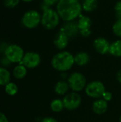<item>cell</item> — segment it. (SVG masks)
Listing matches in <instances>:
<instances>
[{
  "instance_id": "8992f818",
  "label": "cell",
  "mask_w": 121,
  "mask_h": 122,
  "mask_svg": "<svg viewBox=\"0 0 121 122\" xmlns=\"http://www.w3.org/2000/svg\"><path fill=\"white\" fill-rule=\"evenodd\" d=\"M4 54V56L11 62V64H19L22 61L25 53L22 47H21L19 45L12 44H9Z\"/></svg>"
},
{
  "instance_id": "f546056e",
  "label": "cell",
  "mask_w": 121,
  "mask_h": 122,
  "mask_svg": "<svg viewBox=\"0 0 121 122\" xmlns=\"http://www.w3.org/2000/svg\"><path fill=\"white\" fill-rule=\"evenodd\" d=\"M8 46H9V44H7L6 43H1V44H0V52L4 53V51L6 49V48H7Z\"/></svg>"
},
{
  "instance_id": "836d02e7",
  "label": "cell",
  "mask_w": 121,
  "mask_h": 122,
  "mask_svg": "<svg viewBox=\"0 0 121 122\" xmlns=\"http://www.w3.org/2000/svg\"><path fill=\"white\" fill-rule=\"evenodd\" d=\"M21 1H24V2H26V3H28V2H31V1H32L33 0H21Z\"/></svg>"
},
{
  "instance_id": "44dd1931",
  "label": "cell",
  "mask_w": 121,
  "mask_h": 122,
  "mask_svg": "<svg viewBox=\"0 0 121 122\" xmlns=\"http://www.w3.org/2000/svg\"><path fill=\"white\" fill-rule=\"evenodd\" d=\"M50 109L53 112L59 113L63 111L64 108L63 100L61 99H54L51 102L50 104Z\"/></svg>"
},
{
  "instance_id": "d4e9b609",
  "label": "cell",
  "mask_w": 121,
  "mask_h": 122,
  "mask_svg": "<svg viewBox=\"0 0 121 122\" xmlns=\"http://www.w3.org/2000/svg\"><path fill=\"white\" fill-rule=\"evenodd\" d=\"M114 10L116 13V16L118 18H121V0L117 1L114 6Z\"/></svg>"
},
{
  "instance_id": "e0dca14e",
  "label": "cell",
  "mask_w": 121,
  "mask_h": 122,
  "mask_svg": "<svg viewBox=\"0 0 121 122\" xmlns=\"http://www.w3.org/2000/svg\"><path fill=\"white\" fill-rule=\"evenodd\" d=\"M83 11L90 13L94 11L98 6V0H83L81 3Z\"/></svg>"
},
{
  "instance_id": "ba28073f",
  "label": "cell",
  "mask_w": 121,
  "mask_h": 122,
  "mask_svg": "<svg viewBox=\"0 0 121 122\" xmlns=\"http://www.w3.org/2000/svg\"><path fill=\"white\" fill-rule=\"evenodd\" d=\"M63 102L64 108L68 111H73L78 109L82 102L81 95L78 92H70L63 96Z\"/></svg>"
},
{
  "instance_id": "e575fe53",
  "label": "cell",
  "mask_w": 121,
  "mask_h": 122,
  "mask_svg": "<svg viewBox=\"0 0 121 122\" xmlns=\"http://www.w3.org/2000/svg\"><path fill=\"white\" fill-rule=\"evenodd\" d=\"M119 122H121V116L120 117V118H119Z\"/></svg>"
},
{
  "instance_id": "484cf974",
  "label": "cell",
  "mask_w": 121,
  "mask_h": 122,
  "mask_svg": "<svg viewBox=\"0 0 121 122\" xmlns=\"http://www.w3.org/2000/svg\"><path fill=\"white\" fill-rule=\"evenodd\" d=\"M61 0H42V4L48 7H51L53 5H56Z\"/></svg>"
},
{
  "instance_id": "7c38bea8",
  "label": "cell",
  "mask_w": 121,
  "mask_h": 122,
  "mask_svg": "<svg viewBox=\"0 0 121 122\" xmlns=\"http://www.w3.org/2000/svg\"><path fill=\"white\" fill-rule=\"evenodd\" d=\"M95 50L100 54L105 55L109 54L111 43L103 37H98L93 41Z\"/></svg>"
},
{
  "instance_id": "4316f807",
  "label": "cell",
  "mask_w": 121,
  "mask_h": 122,
  "mask_svg": "<svg viewBox=\"0 0 121 122\" xmlns=\"http://www.w3.org/2000/svg\"><path fill=\"white\" fill-rule=\"evenodd\" d=\"M11 64V62L6 57L4 56L3 58H1V66L6 68L7 66H10Z\"/></svg>"
},
{
  "instance_id": "603a6c76",
  "label": "cell",
  "mask_w": 121,
  "mask_h": 122,
  "mask_svg": "<svg viewBox=\"0 0 121 122\" xmlns=\"http://www.w3.org/2000/svg\"><path fill=\"white\" fill-rule=\"evenodd\" d=\"M112 30L113 34L121 39V18H118L113 25Z\"/></svg>"
},
{
  "instance_id": "9c48e42d",
  "label": "cell",
  "mask_w": 121,
  "mask_h": 122,
  "mask_svg": "<svg viewBox=\"0 0 121 122\" xmlns=\"http://www.w3.org/2000/svg\"><path fill=\"white\" fill-rule=\"evenodd\" d=\"M77 24L79 29V34L83 37H89L91 35L92 31L91 27L92 25V20L90 17L81 14L78 18Z\"/></svg>"
},
{
  "instance_id": "4fadbf2b",
  "label": "cell",
  "mask_w": 121,
  "mask_h": 122,
  "mask_svg": "<svg viewBox=\"0 0 121 122\" xmlns=\"http://www.w3.org/2000/svg\"><path fill=\"white\" fill-rule=\"evenodd\" d=\"M69 39H70L67 36L66 34L59 30L54 37L53 44L58 49L63 50L68 46Z\"/></svg>"
},
{
  "instance_id": "9a60e30c",
  "label": "cell",
  "mask_w": 121,
  "mask_h": 122,
  "mask_svg": "<svg viewBox=\"0 0 121 122\" xmlns=\"http://www.w3.org/2000/svg\"><path fill=\"white\" fill-rule=\"evenodd\" d=\"M90 61V56L85 51H81L77 53L74 56L75 64L79 66H84L88 64Z\"/></svg>"
},
{
  "instance_id": "30bf717a",
  "label": "cell",
  "mask_w": 121,
  "mask_h": 122,
  "mask_svg": "<svg viewBox=\"0 0 121 122\" xmlns=\"http://www.w3.org/2000/svg\"><path fill=\"white\" fill-rule=\"evenodd\" d=\"M41 59L40 55L34 51H29L25 53L21 63L27 69H34L41 63Z\"/></svg>"
},
{
  "instance_id": "8fae6325",
  "label": "cell",
  "mask_w": 121,
  "mask_h": 122,
  "mask_svg": "<svg viewBox=\"0 0 121 122\" xmlns=\"http://www.w3.org/2000/svg\"><path fill=\"white\" fill-rule=\"evenodd\" d=\"M59 30L66 34L69 39L74 38L79 34V29L78 27L77 21L76 22L75 21L64 22V24L61 26Z\"/></svg>"
},
{
  "instance_id": "277c9868",
  "label": "cell",
  "mask_w": 121,
  "mask_h": 122,
  "mask_svg": "<svg viewBox=\"0 0 121 122\" xmlns=\"http://www.w3.org/2000/svg\"><path fill=\"white\" fill-rule=\"evenodd\" d=\"M41 21V14L36 10L31 9L24 14L21 18L22 25L29 29L36 28Z\"/></svg>"
},
{
  "instance_id": "6da1fadb",
  "label": "cell",
  "mask_w": 121,
  "mask_h": 122,
  "mask_svg": "<svg viewBox=\"0 0 121 122\" xmlns=\"http://www.w3.org/2000/svg\"><path fill=\"white\" fill-rule=\"evenodd\" d=\"M56 6L61 19L64 22L74 21L82 14V5L78 0H61Z\"/></svg>"
},
{
  "instance_id": "2e32d148",
  "label": "cell",
  "mask_w": 121,
  "mask_h": 122,
  "mask_svg": "<svg viewBox=\"0 0 121 122\" xmlns=\"http://www.w3.org/2000/svg\"><path fill=\"white\" fill-rule=\"evenodd\" d=\"M69 89L70 87L68 81L63 80H61L58 81L54 86L55 93L59 96H65L66 94H68Z\"/></svg>"
},
{
  "instance_id": "5bb4252c",
  "label": "cell",
  "mask_w": 121,
  "mask_h": 122,
  "mask_svg": "<svg viewBox=\"0 0 121 122\" xmlns=\"http://www.w3.org/2000/svg\"><path fill=\"white\" fill-rule=\"evenodd\" d=\"M108 108V102L103 99H98L93 102L92 104V110L97 115H103L105 114Z\"/></svg>"
},
{
  "instance_id": "4dcf8cb0",
  "label": "cell",
  "mask_w": 121,
  "mask_h": 122,
  "mask_svg": "<svg viewBox=\"0 0 121 122\" xmlns=\"http://www.w3.org/2000/svg\"><path fill=\"white\" fill-rule=\"evenodd\" d=\"M0 122H9L6 115L2 112H0Z\"/></svg>"
},
{
  "instance_id": "83f0119b",
  "label": "cell",
  "mask_w": 121,
  "mask_h": 122,
  "mask_svg": "<svg viewBox=\"0 0 121 122\" xmlns=\"http://www.w3.org/2000/svg\"><path fill=\"white\" fill-rule=\"evenodd\" d=\"M112 98H113V95H112V94H111V92H106H106L103 94V97H102V99H104V100H106V102H110V101H111Z\"/></svg>"
},
{
  "instance_id": "52a82bcc",
  "label": "cell",
  "mask_w": 121,
  "mask_h": 122,
  "mask_svg": "<svg viewBox=\"0 0 121 122\" xmlns=\"http://www.w3.org/2000/svg\"><path fill=\"white\" fill-rule=\"evenodd\" d=\"M85 92L88 97L92 99H101L106 92L104 84L100 81H93L87 84L85 88Z\"/></svg>"
},
{
  "instance_id": "7a4b0ae2",
  "label": "cell",
  "mask_w": 121,
  "mask_h": 122,
  "mask_svg": "<svg viewBox=\"0 0 121 122\" xmlns=\"http://www.w3.org/2000/svg\"><path fill=\"white\" fill-rule=\"evenodd\" d=\"M52 67L60 72H66L74 65V56L68 51H61L55 54L51 61Z\"/></svg>"
},
{
  "instance_id": "cb8c5ba5",
  "label": "cell",
  "mask_w": 121,
  "mask_h": 122,
  "mask_svg": "<svg viewBox=\"0 0 121 122\" xmlns=\"http://www.w3.org/2000/svg\"><path fill=\"white\" fill-rule=\"evenodd\" d=\"M21 0H4V4L7 8H14L20 2Z\"/></svg>"
},
{
  "instance_id": "ffe728a7",
  "label": "cell",
  "mask_w": 121,
  "mask_h": 122,
  "mask_svg": "<svg viewBox=\"0 0 121 122\" xmlns=\"http://www.w3.org/2000/svg\"><path fill=\"white\" fill-rule=\"evenodd\" d=\"M11 80V73L9 71L3 66H0V86H4Z\"/></svg>"
},
{
  "instance_id": "3957f363",
  "label": "cell",
  "mask_w": 121,
  "mask_h": 122,
  "mask_svg": "<svg viewBox=\"0 0 121 122\" xmlns=\"http://www.w3.org/2000/svg\"><path fill=\"white\" fill-rule=\"evenodd\" d=\"M61 21V18L56 10L48 8L43 11L41 14V25L47 30L54 29L58 26Z\"/></svg>"
},
{
  "instance_id": "ac0fdd59",
  "label": "cell",
  "mask_w": 121,
  "mask_h": 122,
  "mask_svg": "<svg viewBox=\"0 0 121 122\" xmlns=\"http://www.w3.org/2000/svg\"><path fill=\"white\" fill-rule=\"evenodd\" d=\"M27 74V68L21 64H19L16 65L13 71L12 74L16 79H24Z\"/></svg>"
},
{
  "instance_id": "8d00e7d4",
  "label": "cell",
  "mask_w": 121,
  "mask_h": 122,
  "mask_svg": "<svg viewBox=\"0 0 121 122\" xmlns=\"http://www.w3.org/2000/svg\"></svg>"
},
{
  "instance_id": "1f68e13d",
  "label": "cell",
  "mask_w": 121,
  "mask_h": 122,
  "mask_svg": "<svg viewBox=\"0 0 121 122\" xmlns=\"http://www.w3.org/2000/svg\"><path fill=\"white\" fill-rule=\"evenodd\" d=\"M68 74L66 72H61V80H63L65 81V79H68Z\"/></svg>"
},
{
  "instance_id": "d590c367",
  "label": "cell",
  "mask_w": 121,
  "mask_h": 122,
  "mask_svg": "<svg viewBox=\"0 0 121 122\" xmlns=\"http://www.w3.org/2000/svg\"><path fill=\"white\" fill-rule=\"evenodd\" d=\"M78 1H83V0H78Z\"/></svg>"
},
{
  "instance_id": "f1b7e54d",
  "label": "cell",
  "mask_w": 121,
  "mask_h": 122,
  "mask_svg": "<svg viewBox=\"0 0 121 122\" xmlns=\"http://www.w3.org/2000/svg\"><path fill=\"white\" fill-rule=\"evenodd\" d=\"M41 122H58V121H57L56 119L53 118V117H47L44 118V119L41 121Z\"/></svg>"
},
{
  "instance_id": "7402d4cb",
  "label": "cell",
  "mask_w": 121,
  "mask_h": 122,
  "mask_svg": "<svg viewBox=\"0 0 121 122\" xmlns=\"http://www.w3.org/2000/svg\"><path fill=\"white\" fill-rule=\"evenodd\" d=\"M4 91L6 94H8L9 96L13 97V96H15L18 93L19 87L15 83L10 81L9 83H8L6 85L4 86Z\"/></svg>"
},
{
  "instance_id": "d6986e66",
  "label": "cell",
  "mask_w": 121,
  "mask_h": 122,
  "mask_svg": "<svg viewBox=\"0 0 121 122\" xmlns=\"http://www.w3.org/2000/svg\"><path fill=\"white\" fill-rule=\"evenodd\" d=\"M109 54L115 57H121V39L111 44Z\"/></svg>"
},
{
  "instance_id": "d6a6232c",
  "label": "cell",
  "mask_w": 121,
  "mask_h": 122,
  "mask_svg": "<svg viewBox=\"0 0 121 122\" xmlns=\"http://www.w3.org/2000/svg\"><path fill=\"white\" fill-rule=\"evenodd\" d=\"M116 78H117V80L121 84V69L118 72L117 74V76H116Z\"/></svg>"
},
{
  "instance_id": "5b68a950",
  "label": "cell",
  "mask_w": 121,
  "mask_h": 122,
  "mask_svg": "<svg viewBox=\"0 0 121 122\" xmlns=\"http://www.w3.org/2000/svg\"><path fill=\"white\" fill-rule=\"evenodd\" d=\"M70 89L74 92H79L85 89L87 84L85 76L81 72H73L68 78Z\"/></svg>"
}]
</instances>
